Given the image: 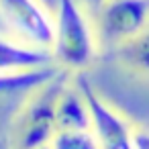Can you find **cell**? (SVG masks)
<instances>
[{"label": "cell", "mask_w": 149, "mask_h": 149, "mask_svg": "<svg viewBox=\"0 0 149 149\" xmlns=\"http://www.w3.org/2000/svg\"><path fill=\"white\" fill-rule=\"evenodd\" d=\"M80 90L84 92L90 114H92V133L100 149H135V131L131 125L92 88V84L82 76L78 80Z\"/></svg>", "instance_id": "5b68a950"}, {"label": "cell", "mask_w": 149, "mask_h": 149, "mask_svg": "<svg viewBox=\"0 0 149 149\" xmlns=\"http://www.w3.org/2000/svg\"><path fill=\"white\" fill-rule=\"evenodd\" d=\"M57 131H90L92 129V114L88 100L80 86H68L61 90L55 110Z\"/></svg>", "instance_id": "ba28073f"}, {"label": "cell", "mask_w": 149, "mask_h": 149, "mask_svg": "<svg viewBox=\"0 0 149 149\" xmlns=\"http://www.w3.org/2000/svg\"><path fill=\"white\" fill-rule=\"evenodd\" d=\"M135 149H149V129L135 131Z\"/></svg>", "instance_id": "8fae6325"}, {"label": "cell", "mask_w": 149, "mask_h": 149, "mask_svg": "<svg viewBox=\"0 0 149 149\" xmlns=\"http://www.w3.org/2000/svg\"><path fill=\"white\" fill-rule=\"evenodd\" d=\"M98 37L108 45H123L149 23V0H108L96 13Z\"/></svg>", "instance_id": "277c9868"}, {"label": "cell", "mask_w": 149, "mask_h": 149, "mask_svg": "<svg viewBox=\"0 0 149 149\" xmlns=\"http://www.w3.org/2000/svg\"><path fill=\"white\" fill-rule=\"evenodd\" d=\"M39 149H51V145H45V147H39Z\"/></svg>", "instance_id": "5bb4252c"}, {"label": "cell", "mask_w": 149, "mask_h": 149, "mask_svg": "<svg viewBox=\"0 0 149 149\" xmlns=\"http://www.w3.org/2000/svg\"><path fill=\"white\" fill-rule=\"evenodd\" d=\"M116 51H118V57L127 65H131L137 72L149 74V23L139 35H135L127 43L118 45Z\"/></svg>", "instance_id": "9c48e42d"}, {"label": "cell", "mask_w": 149, "mask_h": 149, "mask_svg": "<svg viewBox=\"0 0 149 149\" xmlns=\"http://www.w3.org/2000/svg\"><path fill=\"white\" fill-rule=\"evenodd\" d=\"M51 55L65 72L86 68L96 55V35L78 0H57Z\"/></svg>", "instance_id": "7a4b0ae2"}, {"label": "cell", "mask_w": 149, "mask_h": 149, "mask_svg": "<svg viewBox=\"0 0 149 149\" xmlns=\"http://www.w3.org/2000/svg\"><path fill=\"white\" fill-rule=\"evenodd\" d=\"M61 72L59 65L29 70V72H15V74H0V120L10 125L15 112L27 100V96L55 78Z\"/></svg>", "instance_id": "8992f818"}, {"label": "cell", "mask_w": 149, "mask_h": 149, "mask_svg": "<svg viewBox=\"0 0 149 149\" xmlns=\"http://www.w3.org/2000/svg\"><path fill=\"white\" fill-rule=\"evenodd\" d=\"M0 17L23 43L51 51L55 17L41 0H0Z\"/></svg>", "instance_id": "3957f363"}, {"label": "cell", "mask_w": 149, "mask_h": 149, "mask_svg": "<svg viewBox=\"0 0 149 149\" xmlns=\"http://www.w3.org/2000/svg\"><path fill=\"white\" fill-rule=\"evenodd\" d=\"M49 145L51 149H100L92 129L90 131H57Z\"/></svg>", "instance_id": "30bf717a"}, {"label": "cell", "mask_w": 149, "mask_h": 149, "mask_svg": "<svg viewBox=\"0 0 149 149\" xmlns=\"http://www.w3.org/2000/svg\"><path fill=\"white\" fill-rule=\"evenodd\" d=\"M49 65H55L49 49H39L23 41L0 37V74L29 72Z\"/></svg>", "instance_id": "52a82bcc"}, {"label": "cell", "mask_w": 149, "mask_h": 149, "mask_svg": "<svg viewBox=\"0 0 149 149\" xmlns=\"http://www.w3.org/2000/svg\"><path fill=\"white\" fill-rule=\"evenodd\" d=\"M0 149H10V147H8V143H6V145H2V143H0Z\"/></svg>", "instance_id": "4fadbf2b"}, {"label": "cell", "mask_w": 149, "mask_h": 149, "mask_svg": "<svg viewBox=\"0 0 149 149\" xmlns=\"http://www.w3.org/2000/svg\"><path fill=\"white\" fill-rule=\"evenodd\" d=\"M68 84V72L61 70L55 78L33 90L8 125L10 149H39L51 143L57 133V100Z\"/></svg>", "instance_id": "6da1fadb"}, {"label": "cell", "mask_w": 149, "mask_h": 149, "mask_svg": "<svg viewBox=\"0 0 149 149\" xmlns=\"http://www.w3.org/2000/svg\"><path fill=\"white\" fill-rule=\"evenodd\" d=\"M78 2L86 8V10H90V13H98L108 0H78Z\"/></svg>", "instance_id": "7c38bea8"}]
</instances>
